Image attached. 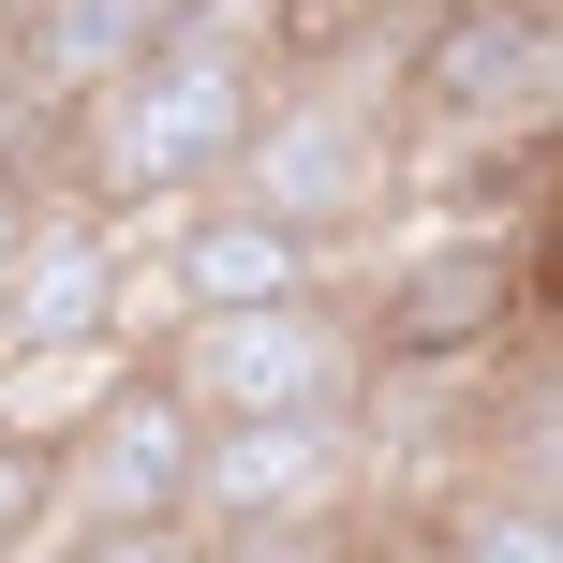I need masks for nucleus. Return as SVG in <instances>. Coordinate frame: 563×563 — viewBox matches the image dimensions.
Returning a JSON list of instances; mask_svg holds the SVG:
<instances>
[{
  "label": "nucleus",
  "instance_id": "1",
  "mask_svg": "<svg viewBox=\"0 0 563 563\" xmlns=\"http://www.w3.org/2000/svg\"><path fill=\"white\" fill-rule=\"evenodd\" d=\"M253 119H267V59L148 45V59H119L104 89H75V119H59V164H75V194H89V208H164V194L238 178Z\"/></svg>",
  "mask_w": 563,
  "mask_h": 563
},
{
  "label": "nucleus",
  "instance_id": "2",
  "mask_svg": "<svg viewBox=\"0 0 563 563\" xmlns=\"http://www.w3.org/2000/svg\"><path fill=\"white\" fill-rule=\"evenodd\" d=\"M208 400L178 386V356H134L104 400H89L75 430H59V460H75V534L104 549H148V534H194V489H208Z\"/></svg>",
  "mask_w": 563,
  "mask_h": 563
},
{
  "label": "nucleus",
  "instance_id": "3",
  "mask_svg": "<svg viewBox=\"0 0 563 563\" xmlns=\"http://www.w3.org/2000/svg\"><path fill=\"white\" fill-rule=\"evenodd\" d=\"M371 356H386V341L341 327L327 282H311V297H253V311H194V327H178V386H194L208 416H311V400H356Z\"/></svg>",
  "mask_w": 563,
  "mask_h": 563
},
{
  "label": "nucleus",
  "instance_id": "4",
  "mask_svg": "<svg viewBox=\"0 0 563 563\" xmlns=\"http://www.w3.org/2000/svg\"><path fill=\"white\" fill-rule=\"evenodd\" d=\"M416 104L445 119V134L563 119V15L549 0H430L416 15Z\"/></svg>",
  "mask_w": 563,
  "mask_h": 563
},
{
  "label": "nucleus",
  "instance_id": "5",
  "mask_svg": "<svg viewBox=\"0 0 563 563\" xmlns=\"http://www.w3.org/2000/svg\"><path fill=\"white\" fill-rule=\"evenodd\" d=\"M341 475H356V400H311V416H223V430H208L194 534H297V519L341 505Z\"/></svg>",
  "mask_w": 563,
  "mask_h": 563
},
{
  "label": "nucleus",
  "instance_id": "6",
  "mask_svg": "<svg viewBox=\"0 0 563 563\" xmlns=\"http://www.w3.org/2000/svg\"><path fill=\"white\" fill-rule=\"evenodd\" d=\"M534 297H549L534 253H505V238H430V253L386 267L371 341H386V371H460V356H489V341H505Z\"/></svg>",
  "mask_w": 563,
  "mask_h": 563
},
{
  "label": "nucleus",
  "instance_id": "7",
  "mask_svg": "<svg viewBox=\"0 0 563 563\" xmlns=\"http://www.w3.org/2000/svg\"><path fill=\"white\" fill-rule=\"evenodd\" d=\"M238 194L297 208V223H356L371 194H386V104L371 89H267L253 148H238Z\"/></svg>",
  "mask_w": 563,
  "mask_h": 563
},
{
  "label": "nucleus",
  "instance_id": "8",
  "mask_svg": "<svg viewBox=\"0 0 563 563\" xmlns=\"http://www.w3.org/2000/svg\"><path fill=\"white\" fill-rule=\"evenodd\" d=\"M119 282L134 253L104 238V208H45V238H30V267L0 282V356H45V341H119Z\"/></svg>",
  "mask_w": 563,
  "mask_h": 563
},
{
  "label": "nucleus",
  "instance_id": "9",
  "mask_svg": "<svg viewBox=\"0 0 563 563\" xmlns=\"http://www.w3.org/2000/svg\"><path fill=\"white\" fill-rule=\"evenodd\" d=\"M178 297L194 311H253V297H311L327 282V223H297V208H267V194H223V208H194L178 223Z\"/></svg>",
  "mask_w": 563,
  "mask_h": 563
},
{
  "label": "nucleus",
  "instance_id": "10",
  "mask_svg": "<svg viewBox=\"0 0 563 563\" xmlns=\"http://www.w3.org/2000/svg\"><path fill=\"white\" fill-rule=\"evenodd\" d=\"M164 15H178V0H15V15H0V45H15L30 75L75 104V89H104L119 59L164 45Z\"/></svg>",
  "mask_w": 563,
  "mask_h": 563
},
{
  "label": "nucleus",
  "instance_id": "11",
  "mask_svg": "<svg viewBox=\"0 0 563 563\" xmlns=\"http://www.w3.org/2000/svg\"><path fill=\"white\" fill-rule=\"evenodd\" d=\"M45 519H75V460H59V430L0 416V549H30Z\"/></svg>",
  "mask_w": 563,
  "mask_h": 563
},
{
  "label": "nucleus",
  "instance_id": "12",
  "mask_svg": "<svg viewBox=\"0 0 563 563\" xmlns=\"http://www.w3.org/2000/svg\"><path fill=\"white\" fill-rule=\"evenodd\" d=\"M30 238H45V194H30V164H0V282L30 267Z\"/></svg>",
  "mask_w": 563,
  "mask_h": 563
},
{
  "label": "nucleus",
  "instance_id": "13",
  "mask_svg": "<svg viewBox=\"0 0 563 563\" xmlns=\"http://www.w3.org/2000/svg\"><path fill=\"white\" fill-rule=\"evenodd\" d=\"M534 267H549V311H563V208H549V223H534Z\"/></svg>",
  "mask_w": 563,
  "mask_h": 563
},
{
  "label": "nucleus",
  "instance_id": "14",
  "mask_svg": "<svg viewBox=\"0 0 563 563\" xmlns=\"http://www.w3.org/2000/svg\"><path fill=\"white\" fill-rule=\"evenodd\" d=\"M549 327H563V311H549Z\"/></svg>",
  "mask_w": 563,
  "mask_h": 563
}]
</instances>
